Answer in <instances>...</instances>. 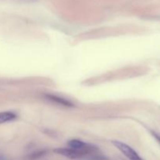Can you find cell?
Here are the masks:
<instances>
[{
	"instance_id": "6da1fadb",
	"label": "cell",
	"mask_w": 160,
	"mask_h": 160,
	"mask_svg": "<svg viewBox=\"0 0 160 160\" xmlns=\"http://www.w3.org/2000/svg\"><path fill=\"white\" fill-rule=\"evenodd\" d=\"M112 143L116 148H118L130 160H143V159L138 154L135 150L133 149L131 146H129L127 144L119 142V141H112Z\"/></svg>"
},
{
	"instance_id": "7a4b0ae2",
	"label": "cell",
	"mask_w": 160,
	"mask_h": 160,
	"mask_svg": "<svg viewBox=\"0 0 160 160\" xmlns=\"http://www.w3.org/2000/svg\"><path fill=\"white\" fill-rule=\"evenodd\" d=\"M68 145L70 148L82 152L85 156L97 150V148L94 145L86 143L81 140H78V139H73V140L69 141Z\"/></svg>"
},
{
	"instance_id": "3957f363",
	"label": "cell",
	"mask_w": 160,
	"mask_h": 160,
	"mask_svg": "<svg viewBox=\"0 0 160 160\" xmlns=\"http://www.w3.org/2000/svg\"><path fill=\"white\" fill-rule=\"evenodd\" d=\"M54 152L61 155L62 156H65L67 158H69V159H78V158H81L85 156L82 152L73 149V148H70V147L69 148H56V149H54Z\"/></svg>"
},
{
	"instance_id": "277c9868",
	"label": "cell",
	"mask_w": 160,
	"mask_h": 160,
	"mask_svg": "<svg viewBox=\"0 0 160 160\" xmlns=\"http://www.w3.org/2000/svg\"><path fill=\"white\" fill-rule=\"evenodd\" d=\"M45 98H46L47 99L49 100V101L52 102H55V103H57V104L60 105V106H67V107H70V106H73V103L70 102L69 100L62 98V97L58 96V95H45Z\"/></svg>"
},
{
	"instance_id": "5b68a950",
	"label": "cell",
	"mask_w": 160,
	"mask_h": 160,
	"mask_svg": "<svg viewBox=\"0 0 160 160\" xmlns=\"http://www.w3.org/2000/svg\"><path fill=\"white\" fill-rule=\"evenodd\" d=\"M17 118V115L12 112H0V124L7 122H10Z\"/></svg>"
},
{
	"instance_id": "8992f818",
	"label": "cell",
	"mask_w": 160,
	"mask_h": 160,
	"mask_svg": "<svg viewBox=\"0 0 160 160\" xmlns=\"http://www.w3.org/2000/svg\"><path fill=\"white\" fill-rule=\"evenodd\" d=\"M152 134H153V136H154V138H156V140H157L158 142L160 143V134H156V133H155V132H152Z\"/></svg>"
}]
</instances>
